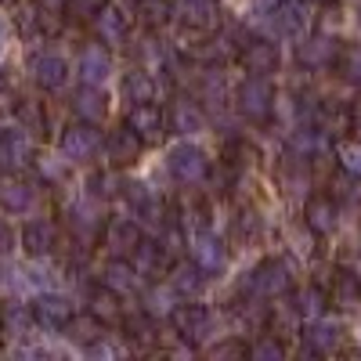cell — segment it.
Masks as SVG:
<instances>
[{
    "mask_svg": "<svg viewBox=\"0 0 361 361\" xmlns=\"http://www.w3.org/2000/svg\"><path fill=\"white\" fill-rule=\"evenodd\" d=\"M235 102H238V112H243L246 119L264 123V119L271 116V109H275V90H271V83L264 76H246L235 90Z\"/></svg>",
    "mask_w": 361,
    "mask_h": 361,
    "instance_id": "6da1fadb",
    "label": "cell"
},
{
    "mask_svg": "<svg viewBox=\"0 0 361 361\" xmlns=\"http://www.w3.org/2000/svg\"><path fill=\"white\" fill-rule=\"evenodd\" d=\"M166 166H170V173L180 180V185H199V180H206V173H209V159H206V152L199 145H177L173 152H170V159H166Z\"/></svg>",
    "mask_w": 361,
    "mask_h": 361,
    "instance_id": "7a4b0ae2",
    "label": "cell"
},
{
    "mask_svg": "<svg viewBox=\"0 0 361 361\" xmlns=\"http://www.w3.org/2000/svg\"><path fill=\"white\" fill-rule=\"evenodd\" d=\"M170 322H173V333L185 340L188 347L202 343L209 333H214V314H209L202 304H185V307H177V311L170 314Z\"/></svg>",
    "mask_w": 361,
    "mask_h": 361,
    "instance_id": "3957f363",
    "label": "cell"
},
{
    "mask_svg": "<svg viewBox=\"0 0 361 361\" xmlns=\"http://www.w3.org/2000/svg\"><path fill=\"white\" fill-rule=\"evenodd\" d=\"M253 289H257L264 300H282V296H289V293H293V271H289V264L279 260V257L264 260V264L253 271Z\"/></svg>",
    "mask_w": 361,
    "mask_h": 361,
    "instance_id": "277c9868",
    "label": "cell"
},
{
    "mask_svg": "<svg viewBox=\"0 0 361 361\" xmlns=\"http://www.w3.org/2000/svg\"><path fill=\"white\" fill-rule=\"evenodd\" d=\"M94 127H98V123H87V119L66 127V134H62V156H66L69 163H87V159L98 156L102 134H98Z\"/></svg>",
    "mask_w": 361,
    "mask_h": 361,
    "instance_id": "5b68a950",
    "label": "cell"
},
{
    "mask_svg": "<svg viewBox=\"0 0 361 361\" xmlns=\"http://www.w3.org/2000/svg\"><path fill=\"white\" fill-rule=\"evenodd\" d=\"M145 145H148V141H145L130 123H123V127H116V130L109 134V141H105V156H109V163H112L116 170H123V166H134V163L141 159Z\"/></svg>",
    "mask_w": 361,
    "mask_h": 361,
    "instance_id": "8992f818",
    "label": "cell"
},
{
    "mask_svg": "<svg viewBox=\"0 0 361 361\" xmlns=\"http://www.w3.org/2000/svg\"><path fill=\"white\" fill-rule=\"evenodd\" d=\"M33 314H37L40 329H47V333H62V329H69V322L76 318V307H73V300L58 296V293H40L33 300Z\"/></svg>",
    "mask_w": 361,
    "mask_h": 361,
    "instance_id": "52a82bcc",
    "label": "cell"
},
{
    "mask_svg": "<svg viewBox=\"0 0 361 361\" xmlns=\"http://www.w3.org/2000/svg\"><path fill=\"white\" fill-rule=\"evenodd\" d=\"M29 159H33V141H29L25 127L0 130V170L18 173V170L29 166Z\"/></svg>",
    "mask_w": 361,
    "mask_h": 361,
    "instance_id": "ba28073f",
    "label": "cell"
},
{
    "mask_svg": "<svg viewBox=\"0 0 361 361\" xmlns=\"http://www.w3.org/2000/svg\"><path fill=\"white\" fill-rule=\"evenodd\" d=\"M141 243H145V235L134 217H112L105 224V250L112 257H134Z\"/></svg>",
    "mask_w": 361,
    "mask_h": 361,
    "instance_id": "9c48e42d",
    "label": "cell"
},
{
    "mask_svg": "<svg viewBox=\"0 0 361 361\" xmlns=\"http://www.w3.org/2000/svg\"><path fill=\"white\" fill-rule=\"evenodd\" d=\"M238 62H243V69L250 76H267V73L279 69L282 54H279V44L275 40H250L243 51H238Z\"/></svg>",
    "mask_w": 361,
    "mask_h": 361,
    "instance_id": "30bf717a",
    "label": "cell"
},
{
    "mask_svg": "<svg viewBox=\"0 0 361 361\" xmlns=\"http://www.w3.org/2000/svg\"><path fill=\"white\" fill-rule=\"evenodd\" d=\"M141 271H137V264L130 260V257H112L109 264H105V271H102V286H109V289H116L119 296H134L137 289H141Z\"/></svg>",
    "mask_w": 361,
    "mask_h": 361,
    "instance_id": "8fae6325",
    "label": "cell"
},
{
    "mask_svg": "<svg viewBox=\"0 0 361 361\" xmlns=\"http://www.w3.org/2000/svg\"><path fill=\"white\" fill-rule=\"evenodd\" d=\"M192 260L206 271V275H217V271H224V264H228V246L221 243L217 235L195 231L192 235Z\"/></svg>",
    "mask_w": 361,
    "mask_h": 361,
    "instance_id": "7c38bea8",
    "label": "cell"
},
{
    "mask_svg": "<svg viewBox=\"0 0 361 361\" xmlns=\"http://www.w3.org/2000/svg\"><path fill=\"white\" fill-rule=\"evenodd\" d=\"M173 15L185 22L188 29H199V33H209L221 22V4L217 0H177Z\"/></svg>",
    "mask_w": 361,
    "mask_h": 361,
    "instance_id": "4fadbf2b",
    "label": "cell"
},
{
    "mask_svg": "<svg viewBox=\"0 0 361 361\" xmlns=\"http://www.w3.org/2000/svg\"><path fill=\"white\" fill-rule=\"evenodd\" d=\"M170 257H173V253H170V246L163 243V238H156V243H152V238H145L130 260L137 264V271H141L145 279H159V275H166V271L173 267Z\"/></svg>",
    "mask_w": 361,
    "mask_h": 361,
    "instance_id": "5bb4252c",
    "label": "cell"
},
{
    "mask_svg": "<svg viewBox=\"0 0 361 361\" xmlns=\"http://www.w3.org/2000/svg\"><path fill=\"white\" fill-rule=\"evenodd\" d=\"M94 33H98V40L105 47H119L127 40V33H130V22H127V15L119 11L116 4H102L94 11Z\"/></svg>",
    "mask_w": 361,
    "mask_h": 361,
    "instance_id": "9a60e30c",
    "label": "cell"
},
{
    "mask_svg": "<svg viewBox=\"0 0 361 361\" xmlns=\"http://www.w3.org/2000/svg\"><path fill=\"white\" fill-rule=\"evenodd\" d=\"M127 123L145 137V141H159L163 134H166V112L159 109V105H152V102H145V105H134L130 112H127Z\"/></svg>",
    "mask_w": 361,
    "mask_h": 361,
    "instance_id": "2e32d148",
    "label": "cell"
},
{
    "mask_svg": "<svg viewBox=\"0 0 361 361\" xmlns=\"http://www.w3.org/2000/svg\"><path fill=\"white\" fill-rule=\"evenodd\" d=\"M296 54H300V66L304 69H325L340 58V40L336 37H307Z\"/></svg>",
    "mask_w": 361,
    "mask_h": 361,
    "instance_id": "e0dca14e",
    "label": "cell"
},
{
    "mask_svg": "<svg viewBox=\"0 0 361 361\" xmlns=\"http://www.w3.org/2000/svg\"><path fill=\"white\" fill-rule=\"evenodd\" d=\"M33 80H37V87H44V90H58L66 80H69V62L62 54H54V51H44V54H37L33 58Z\"/></svg>",
    "mask_w": 361,
    "mask_h": 361,
    "instance_id": "ac0fdd59",
    "label": "cell"
},
{
    "mask_svg": "<svg viewBox=\"0 0 361 361\" xmlns=\"http://www.w3.org/2000/svg\"><path fill=\"white\" fill-rule=\"evenodd\" d=\"M109 73H112V54H109V47L98 40V44H90V47H83V54H80V80L83 83H105L109 80Z\"/></svg>",
    "mask_w": 361,
    "mask_h": 361,
    "instance_id": "d6986e66",
    "label": "cell"
},
{
    "mask_svg": "<svg viewBox=\"0 0 361 361\" xmlns=\"http://www.w3.org/2000/svg\"><path fill=\"white\" fill-rule=\"evenodd\" d=\"M73 112L80 119H87V123H102V119L109 116V98H105V90L98 83H83L76 90V98H73Z\"/></svg>",
    "mask_w": 361,
    "mask_h": 361,
    "instance_id": "ffe728a7",
    "label": "cell"
},
{
    "mask_svg": "<svg viewBox=\"0 0 361 361\" xmlns=\"http://www.w3.org/2000/svg\"><path fill=\"white\" fill-rule=\"evenodd\" d=\"M304 224L314 235H333L336 231V199L333 195H314L304 206Z\"/></svg>",
    "mask_w": 361,
    "mask_h": 361,
    "instance_id": "44dd1931",
    "label": "cell"
},
{
    "mask_svg": "<svg viewBox=\"0 0 361 361\" xmlns=\"http://www.w3.org/2000/svg\"><path fill=\"white\" fill-rule=\"evenodd\" d=\"M58 246V228L51 221H29L22 228V250L29 257H47Z\"/></svg>",
    "mask_w": 361,
    "mask_h": 361,
    "instance_id": "7402d4cb",
    "label": "cell"
},
{
    "mask_svg": "<svg viewBox=\"0 0 361 361\" xmlns=\"http://www.w3.org/2000/svg\"><path fill=\"white\" fill-rule=\"evenodd\" d=\"M166 119H170V130H177V134H199L206 127V116H202L199 102H192V98H177L170 105Z\"/></svg>",
    "mask_w": 361,
    "mask_h": 361,
    "instance_id": "603a6c76",
    "label": "cell"
},
{
    "mask_svg": "<svg viewBox=\"0 0 361 361\" xmlns=\"http://www.w3.org/2000/svg\"><path fill=\"white\" fill-rule=\"evenodd\" d=\"M119 296L116 289H109V286H102V289H94L90 293V314H94L102 325H116V322H123V304H119Z\"/></svg>",
    "mask_w": 361,
    "mask_h": 361,
    "instance_id": "cb8c5ba5",
    "label": "cell"
},
{
    "mask_svg": "<svg viewBox=\"0 0 361 361\" xmlns=\"http://www.w3.org/2000/svg\"><path fill=\"white\" fill-rule=\"evenodd\" d=\"M307 0H282V4L275 8V22L286 37H304L307 29Z\"/></svg>",
    "mask_w": 361,
    "mask_h": 361,
    "instance_id": "d4e9b609",
    "label": "cell"
},
{
    "mask_svg": "<svg viewBox=\"0 0 361 361\" xmlns=\"http://www.w3.org/2000/svg\"><path fill=\"white\" fill-rule=\"evenodd\" d=\"M333 304L343 307V311L361 307V275H354V271H336V279H333Z\"/></svg>",
    "mask_w": 361,
    "mask_h": 361,
    "instance_id": "484cf974",
    "label": "cell"
},
{
    "mask_svg": "<svg viewBox=\"0 0 361 361\" xmlns=\"http://www.w3.org/2000/svg\"><path fill=\"white\" fill-rule=\"evenodd\" d=\"M0 322H4V333H11V336H25L29 329L37 325L33 304H18V300H8L4 311H0Z\"/></svg>",
    "mask_w": 361,
    "mask_h": 361,
    "instance_id": "4316f807",
    "label": "cell"
},
{
    "mask_svg": "<svg viewBox=\"0 0 361 361\" xmlns=\"http://www.w3.org/2000/svg\"><path fill=\"white\" fill-rule=\"evenodd\" d=\"M33 188L25 185V180H4L0 185V209H8V214H25V209H33Z\"/></svg>",
    "mask_w": 361,
    "mask_h": 361,
    "instance_id": "83f0119b",
    "label": "cell"
},
{
    "mask_svg": "<svg viewBox=\"0 0 361 361\" xmlns=\"http://www.w3.org/2000/svg\"><path fill=\"white\" fill-rule=\"evenodd\" d=\"M170 286L180 293V296H195V293H202V286H206V271L192 260V264H177V267H170Z\"/></svg>",
    "mask_w": 361,
    "mask_h": 361,
    "instance_id": "f1b7e54d",
    "label": "cell"
},
{
    "mask_svg": "<svg viewBox=\"0 0 361 361\" xmlns=\"http://www.w3.org/2000/svg\"><path fill=\"white\" fill-rule=\"evenodd\" d=\"M329 300H333V296H329L322 286H304V289L296 293V314L304 318V322H318L325 314Z\"/></svg>",
    "mask_w": 361,
    "mask_h": 361,
    "instance_id": "f546056e",
    "label": "cell"
},
{
    "mask_svg": "<svg viewBox=\"0 0 361 361\" xmlns=\"http://www.w3.org/2000/svg\"><path fill=\"white\" fill-rule=\"evenodd\" d=\"M340 340H343V329L336 322H322V318L314 322V329L307 333V347L314 354H333L340 347Z\"/></svg>",
    "mask_w": 361,
    "mask_h": 361,
    "instance_id": "4dcf8cb0",
    "label": "cell"
},
{
    "mask_svg": "<svg viewBox=\"0 0 361 361\" xmlns=\"http://www.w3.org/2000/svg\"><path fill=\"white\" fill-rule=\"evenodd\" d=\"M123 94H127L134 105L156 102V80H152V73H145V69L127 73V76H123Z\"/></svg>",
    "mask_w": 361,
    "mask_h": 361,
    "instance_id": "1f68e13d",
    "label": "cell"
},
{
    "mask_svg": "<svg viewBox=\"0 0 361 361\" xmlns=\"http://www.w3.org/2000/svg\"><path fill=\"white\" fill-rule=\"evenodd\" d=\"M37 11H40V33L44 37H54L58 29L66 25V18H69V4H66V0H40Z\"/></svg>",
    "mask_w": 361,
    "mask_h": 361,
    "instance_id": "d6a6232c",
    "label": "cell"
},
{
    "mask_svg": "<svg viewBox=\"0 0 361 361\" xmlns=\"http://www.w3.org/2000/svg\"><path fill=\"white\" fill-rule=\"evenodd\" d=\"M329 188H333L329 195H333L336 202H347V206H357L361 202V177H354L347 170L340 177H333V185H329Z\"/></svg>",
    "mask_w": 361,
    "mask_h": 361,
    "instance_id": "836d02e7",
    "label": "cell"
},
{
    "mask_svg": "<svg viewBox=\"0 0 361 361\" xmlns=\"http://www.w3.org/2000/svg\"><path fill=\"white\" fill-rule=\"evenodd\" d=\"M69 214H73L69 221H73L76 228H83V231H102V209L94 206V195L83 199V202H76Z\"/></svg>",
    "mask_w": 361,
    "mask_h": 361,
    "instance_id": "e575fe53",
    "label": "cell"
},
{
    "mask_svg": "<svg viewBox=\"0 0 361 361\" xmlns=\"http://www.w3.org/2000/svg\"><path fill=\"white\" fill-rule=\"evenodd\" d=\"M180 293L173 289V286H163V289H152V293H148L145 300H148V314H152V318H170L177 307H173V300H177Z\"/></svg>",
    "mask_w": 361,
    "mask_h": 361,
    "instance_id": "d590c367",
    "label": "cell"
},
{
    "mask_svg": "<svg viewBox=\"0 0 361 361\" xmlns=\"http://www.w3.org/2000/svg\"><path fill=\"white\" fill-rule=\"evenodd\" d=\"M336 66H340V76L350 87H361V44H347L343 54L336 58Z\"/></svg>",
    "mask_w": 361,
    "mask_h": 361,
    "instance_id": "8d00e7d4",
    "label": "cell"
},
{
    "mask_svg": "<svg viewBox=\"0 0 361 361\" xmlns=\"http://www.w3.org/2000/svg\"><path fill=\"white\" fill-rule=\"evenodd\" d=\"M289 350H286V343L279 340V336H260V340H253V347H250V357L253 361H282Z\"/></svg>",
    "mask_w": 361,
    "mask_h": 361,
    "instance_id": "74e56055",
    "label": "cell"
},
{
    "mask_svg": "<svg viewBox=\"0 0 361 361\" xmlns=\"http://www.w3.org/2000/svg\"><path fill=\"white\" fill-rule=\"evenodd\" d=\"M102 333H105V325H102L94 314H87V318H80V314H76V318L69 322V336H76L80 343H94Z\"/></svg>",
    "mask_w": 361,
    "mask_h": 361,
    "instance_id": "f35d334b",
    "label": "cell"
},
{
    "mask_svg": "<svg viewBox=\"0 0 361 361\" xmlns=\"http://www.w3.org/2000/svg\"><path fill=\"white\" fill-rule=\"evenodd\" d=\"M336 159H340V170L361 177V141H343L336 148Z\"/></svg>",
    "mask_w": 361,
    "mask_h": 361,
    "instance_id": "ab89813d",
    "label": "cell"
},
{
    "mask_svg": "<svg viewBox=\"0 0 361 361\" xmlns=\"http://www.w3.org/2000/svg\"><path fill=\"white\" fill-rule=\"evenodd\" d=\"M15 25H18V33H37L40 29V11H37V4H18L15 8Z\"/></svg>",
    "mask_w": 361,
    "mask_h": 361,
    "instance_id": "60d3db41",
    "label": "cell"
},
{
    "mask_svg": "<svg viewBox=\"0 0 361 361\" xmlns=\"http://www.w3.org/2000/svg\"><path fill=\"white\" fill-rule=\"evenodd\" d=\"M137 8L145 11V22H148V25H163V22L170 18V8H166V0H141Z\"/></svg>",
    "mask_w": 361,
    "mask_h": 361,
    "instance_id": "b9f144b4",
    "label": "cell"
},
{
    "mask_svg": "<svg viewBox=\"0 0 361 361\" xmlns=\"http://www.w3.org/2000/svg\"><path fill=\"white\" fill-rule=\"evenodd\" d=\"M209 354H214V357H246L250 347H246L243 340H224V343H217Z\"/></svg>",
    "mask_w": 361,
    "mask_h": 361,
    "instance_id": "7bdbcfd3",
    "label": "cell"
},
{
    "mask_svg": "<svg viewBox=\"0 0 361 361\" xmlns=\"http://www.w3.org/2000/svg\"><path fill=\"white\" fill-rule=\"evenodd\" d=\"M18 119H22V127L29 130V127H40V109L33 105V102H18Z\"/></svg>",
    "mask_w": 361,
    "mask_h": 361,
    "instance_id": "ee69618b",
    "label": "cell"
},
{
    "mask_svg": "<svg viewBox=\"0 0 361 361\" xmlns=\"http://www.w3.org/2000/svg\"><path fill=\"white\" fill-rule=\"evenodd\" d=\"M8 250H15V235L4 221H0V253H8Z\"/></svg>",
    "mask_w": 361,
    "mask_h": 361,
    "instance_id": "f6af8a7d",
    "label": "cell"
},
{
    "mask_svg": "<svg viewBox=\"0 0 361 361\" xmlns=\"http://www.w3.org/2000/svg\"><path fill=\"white\" fill-rule=\"evenodd\" d=\"M257 4H260V8H264V11H275V8H279V4H282V0H257Z\"/></svg>",
    "mask_w": 361,
    "mask_h": 361,
    "instance_id": "bcb514c9",
    "label": "cell"
},
{
    "mask_svg": "<svg viewBox=\"0 0 361 361\" xmlns=\"http://www.w3.org/2000/svg\"><path fill=\"white\" fill-rule=\"evenodd\" d=\"M307 4H329V0H307Z\"/></svg>",
    "mask_w": 361,
    "mask_h": 361,
    "instance_id": "7dc6e473",
    "label": "cell"
},
{
    "mask_svg": "<svg viewBox=\"0 0 361 361\" xmlns=\"http://www.w3.org/2000/svg\"><path fill=\"white\" fill-rule=\"evenodd\" d=\"M130 4H134V8H137V4H141V0H130Z\"/></svg>",
    "mask_w": 361,
    "mask_h": 361,
    "instance_id": "c3c4849f",
    "label": "cell"
},
{
    "mask_svg": "<svg viewBox=\"0 0 361 361\" xmlns=\"http://www.w3.org/2000/svg\"><path fill=\"white\" fill-rule=\"evenodd\" d=\"M0 4H11V0H0Z\"/></svg>",
    "mask_w": 361,
    "mask_h": 361,
    "instance_id": "681fc988",
    "label": "cell"
},
{
    "mask_svg": "<svg viewBox=\"0 0 361 361\" xmlns=\"http://www.w3.org/2000/svg\"><path fill=\"white\" fill-rule=\"evenodd\" d=\"M0 333H4V322H0Z\"/></svg>",
    "mask_w": 361,
    "mask_h": 361,
    "instance_id": "f907efd6",
    "label": "cell"
},
{
    "mask_svg": "<svg viewBox=\"0 0 361 361\" xmlns=\"http://www.w3.org/2000/svg\"><path fill=\"white\" fill-rule=\"evenodd\" d=\"M357 22H361V11H357Z\"/></svg>",
    "mask_w": 361,
    "mask_h": 361,
    "instance_id": "816d5d0a",
    "label": "cell"
}]
</instances>
